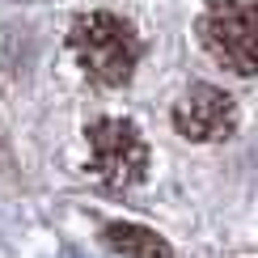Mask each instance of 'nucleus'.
Here are the masks:
<instances>
[{
    "label": "nucleus",
    "instance_id": "obj_5",
    "mask_svg": "<svg viewBox=\"0 0 258 258\" xmlns=\"http://www.w3.org/2000/svg\"><path fill=\"white\" fill-rule=\"evenodd\" d=\"M102 241L110 245L114 254L123 258H174L169 254L165 237H157L153 229H144V224H132V220H114L102 229Z\"/></svg>",
    "mask_w": 258,
    "mask_h": 258
},
{
    "label": "nucleus",
    "instance_id": "obj_1",
    "mask_svg": "<svg viewBox=\"0 0 258 258\" xmlns=\"http://www.w3.org/2000/svg\"><path fill=\"white\" fill-rule=\"evenodd\" d=\"M72 55L89 81L98 85H127L140 63V38L136 26L114 13H89L72 26Z\"/></svg>",
    "mask_w": 258,
    "mask_h": 258
},
{
    "label": "nucleus",
    "instance_id": "obj_2",
    "mask_svg": "<svg viewBox=\"0 0 258 258\" xmlns=\"http://www.w3.org/2000/svg\"><path fill=\"white\" fill-rule=\"evenodd\" d=\"M212 59L237 77H258V0H212L199 21Z\"/></svg>",
    "mask_w": 258,
    "mask_h": 258
},
{
    "label": "nucleus",
    "instance_id": "obj_3",
    "mask_svg": "<svg viewBox=\"0 0 258 258\" xmlns=\"http://www.w3.org/2000/svg\"><path fill=\"white\" fill-rule=\"evenodd\" d=\"M89 161L106 186L127 190L148 174V144L127 119H98L89 127Z\"/></svg>",
    "mask_w": 258,
    "mask_h": 258
},
{
    "label": "nucleus",
    "instance_id": "obj_4",
    "mask_svg": "<svg viewBox=\"0 0 258 258\" xmlns=\"http://www.w3.org/2000/svg\"><path fill=\"white\" fill-rule=\"evenodd\" d=\"M174 127L178 136L199 140V144H212V140L233 136L237 127V106L224 89L216 85H195V89L182 93V102L174 106Z\"/></svg>",
    "mask_w": 258,
    "mask_h": 258
}]
</instances>
